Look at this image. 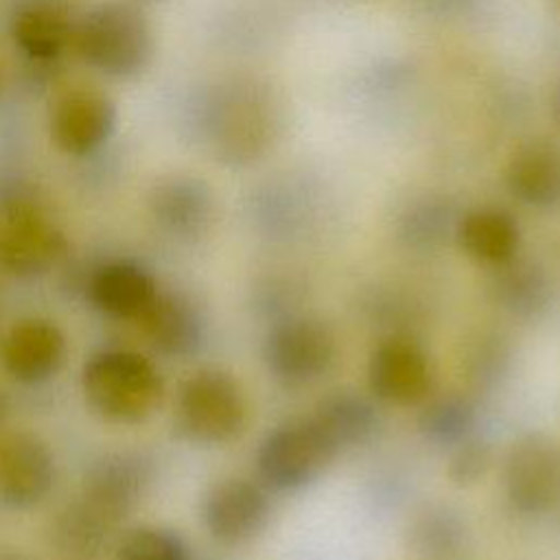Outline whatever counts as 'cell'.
Listing matches in <instances>:
<instances>
[{
    "label": "cell",
    "mask_w": 560,
    "mask_h": 560,
    "mask_svg": "<svg viewBox=\"0 0 560 560\" xmlns=\"http://www.w3.org/2000/svg\"><path fill=\"white\" fill-rule=\"evenodd\" d=\"M505 186L514 199L529 208L560 203V147L534 140L516 149L505 166Z\"/></svg>",
    "instance_id": "cell-19"
},
{
    "label": "cell",
    "mask_w": 560,
    "mask_h": 560,
    "mask_svg": "<svg viewBox=\"0 0 560 560\" xmlns=\"http://www.w3.org/2000/svg\"><path fill=\"white\" fill-rule=\"evenodd\" d=\"M116 105L94 85H70L50 107L48 129L55 147L72 158L98 151L114 133Z\"/></svg>",
    "instance_id": "cell-11"
},
{
    "label": "cell",
    "mask_w": 560,
    "mask_h": 560,
    "mask_svg": "<svg viewBox=\"0 0 560 560\" xmlns=\"http://www.w3.org/2000/svg\"><path fill=\"white\" fill-rule=\"evenodd\" d=\"M85 293L103 315L138 322L160 289L144 267L131 260H112L92 271Z\"/></svg>",
    "instance_id": "cell-16"
},
{
    "label": "cell",
    "mask_w": 560,
    "mask_h": 560,
    "mask_svg": "<svg viewBox=\"0 0 560 560\" xmlns=\"http://www.w3.org/2000/svg\"><path fill=\"white\" fill-rule=\"evenodd\" d=\"M494 464L492 446L479 438H466L451 446L446 462V477L457 488H472L486 479Z\"/></svg>",
    "instance_id": "cell-29"
},
{
    "label": "cell",
    "mask_w": 560,
    "mask_h": 560,
    "mask_svg": "<svg viewBox=\"0 0 560 560\" xmlns=\"http://www.w3.org/2000/svg\"><path fill=\"white\" fill-rule=\"evenodd\" d=\"M175 422L197 444H228L247 424V398L241 383L221 368L188 374L177 392Z\"/></svg>",
    "instance_id": "cell-6"
},
{
    "label": "cell",
    "mask_w": 560,
    "mask_h": 560,
    "mask_svg": "<svg viewBox=\"0 0 560 560\" xmlns=\"http://www.w3.org/2000/svg\"><path fill=\"white\" fill-rule=\"evenodd\" d=\"M510 343L503 335L481 330L477 332L462 357V368L466 374V381L475 387H492L497 385L508 368H510Z\"/></svg>",
    "instance_id": "cell-27"
},
{
    "label": "cell",
    "mask_w": 560,
    "mask_h": 560,
    "mask_svg": "<svg viewBox=\"0 0 560 560\" xmlns=\"http://www.w3.org/2000/svg\"><path fill=\"white\" fill-rule=\"evenodd\" d=\"M116 560H192L186 540L166 527L131 529L116 549Z\"/></svg>",
    "instance_id": "cell-28"
},
{
    "label": "cell",
    "mask_w": 560,
    "mask_h": 560,
    "mask_svg": "<svg viewBox=\"0 0 560 560\" xmlns=\"http://www.w3.org/2000/svg\"><path fill=\"white\" fill-rule=\"evenodd\" d=\"M365 378L372 398L396 407L422 405L435 387L433 361L409 335L381 339L370 352Z\"/></svg>",
    "instance_id": "cell-9"
},
{
    "label": "cell",
    "mask_w": 560,
    "mask_h": 560,
    "mask_svg": "<svg viewBox=\"0 0 560 560\" xmlns=\"http://www.w3.org/2000/svg\"><path fill=\"white\" fill-rule=\"evenodd\" d=\"M337 455L313 416L289 418L269 429L256 448L258 481L273 492H298L317 481Z\"/></svg>",
    "instance_id": "cell-4"
},
{
    "label": "cell",
    "mask_w": 560,
    "mask_h": 560,
    "mask_svg": "<svg viewBox=\"0 0 560 560\" xmlns=\"http://www.w3.org/2000/svg\"><path fill=\"white\" fill-rule=\"evenodd\" d=\"M505 503L521 516L534 518L560 503V446L540 431L518 435L501 462Z\"/></svg>",
    "instance_id": "cell-8"
},
{
    "label": "cell",
    "mask_w": 560,
    "mask_h": 560,
    "mask_svg": "<svg viewBox=\"0 0 560 560\" xmlns=\"http://www.w3.org/2000/svg\"><path fill=\"white\" fill-rule=\"evenodd\" d=\"M149 212L164 234L179 241L199 238L214 214L212 190L192 175L164 177L149 192Z\"/></svg>",
    "instance_id": "cell-15"
},
{
    "label": "cell",
    "mask_w": 560,
    "mask_h": 560,
    "mask_svg": "<svg viewBox=\"0 0 560 560\" xmlns=\"http://www.w3.org/2000/svg\"><path fill=\"white\" fill-rule=\"evenodd\" d=\"M81 389L90 409L116 424H138L155 413L164 396L160 370L133 350L94 352L81 372Z\"/></svg>",
    "instance_id": "cell-2"
},
{
    "label": "cell",
    "mask_w": 560,
    "mask_h": 560,
    "mask_svg": "<svg viewBox=\"0 0 560 560\" xmlns=\"http://www.w3.org/2000/svg\"><path fill=\"white\" fill-rule=\"evenodd\" d=\"M0 560H26V558L18 551H0Z\"/></svg>",
    "instance_id": "cell-32"
},
{
    "label": "cell",
    "mask_w": 560,
    "mask_h": 560,
    "mask_svg": "<svg viewBox=\"0 0 560 560\" xmlns=\"http://www.w3.org/2000/svg\"><path fill=\"white\" fill-rule=\"evenodd\" d=\"M66 238L44 206L20 186L0 188V269L35 278L66 254Z\"/></svg>",
    "instance_id": "cell-5"
},
{
    "label": "cell",
    "mask_w": 560,
    "mask_h": 560,
    "mask_svg": "<svg viewBox=\"0 0 560 560\" xmlns=\"http://www.w3.org/2000/svg\"><path fill=\"white\" fill-rule=\"evenodd\" d=\"M138 324L149 343L164 357L186 359L197 354L203 346V319L179 293L160 291Z\"/></svg>",
    "instance_id": "cell-17"
},
{
    "label": "cell",
    "mask_w": 560,
    "mask_h": 560,
    "mask_svg": "<svg viewBox=\"0 0 560 560\" xmlns=\"http://www.w3.org/2000/svg\"><path fill=\"white\" fill-rule=\"evenodd\" d=\"M68 341L63 330L46 317H24L0 339V363L22 385L50 381L63 365Z\"/></svg>",
    "instance_id": "cell-14"
},
{
    "label": "cell",
    "mask_w": 560,
    "mask_h": 560,
    "mask_svg": "<svg viewBox=\"0 0 560 560\" xmlns=\"http://www.w3.org/2000/svg\"><path fill=\"white\" fill-rule=\"evenodd\" d=\"M199 127L214 160L243 168L269 151L278 129V109L265 85L252 79H230L203 98Z\"/></svg>",
    "instance_id": "cell-1"
},
{
    "label": "cell",
    "mask_w": 560,
    "mask_h": 560,
    "mask_svg": "<svg viewBox=\"0 0 560 560\" xmlns=\"http://www.w3.org/2000/svg\"><path fill=\"white\" fill-rule=\"evenodd\" d=\"M112 529L114 525L77 499L55 516L50 536L59 556L68 560H92L105 549Z\"/></svg>",
    "instance_id": "cell-24"
},
{
    "label": "cell",
    "mask_w": 560,
    "mask_h": 560,
    "mask_svg": "<svg viewBox=\"0 0 560 560\" xmlns=\"http://www.w3.org/2000/svg\"><path fill=\"white\" fill-rule=\"evenodd\" d=\"M201 521L212 540L225 547L247 545L271 521V497L258 479L225 477L201 501Z\"/></svg>",
    "instance_id": "cell-10"
},
{
    "label": "cell",
    "mask_w": 560,
    "mask_h": 560,
    "mask_svg": "<svg viewBox=\"0 0 560 560\" xmlns=\"http://www.w3.org/2000/svg\"><path fill=\"white\" fill-rule=\"evenodd\" d=\"M488 295L503 313L518 319H534L549 308L553 287L540 265L516 256L492 269Z\"/></svg>",
    "instance_id": "cell-21"
},
{
    "label": "cell",
    "mask_w": 560,
    "mask_h": 560,
    "mask_svg": "<svg viewBox=\"0 0 560 560\" xmlns=\"http://www.w3.org/2000/svg\"><path fill=\"white\" fill-rule=\"evenodd\" d=\"M2 413H4V405H2V400H0V422H2Z\"/></svg>",
    "instance_id": "cell-34"
},
{
    "label": "cell",
    "mask_w": 560,
    "mask_h": 560,
    "mask_svg": "<svg viewBox=\"0 0 560 560\" xmlns=\"http://www.w3.org/2000/svg\"><path fill=\"white\" fill-rule=\"evenodd\" d=\"M311 416L335 442L339 453L368 444L381 427V416L374 400L350 387L324 394Z\"/></svg>",
    "instance_id": "cell-20"
},
{
    "label": "cell",
    "mask_w": 560,
    "mask_h": 560,
    "mask_svg": "<svg viewBox=\"0 0 560 560\" xmlns=\"http://www.w3.org/2000/svg\"><path fill=\"white\" fill-rule=\"evenodd\" d=\"M149 479L151 468L144 457L129 451H114L88 468L79 499L116 527L138 508Z\"/></svg>",
    "instance_id": "cell-12"
},
{
    "label": "cell",
    "mask_w": 560,
    "mask_h": 560,
    "mask_svg": "<svg viewBox=\"0 0 560 560\" xmlns=\"http://www.w3.org/2000/svg\"><path fill=\"white\" fill-rule=\"evenodd\" d=\"M470 529L459 510L431 503L409 525V545L424 560H457L468 549Z\"/></svg>",
    "instance_id": "cell-23"
},
{
    "label": "cell",
    "mask_w": 560,
    "mask_h": 560,
    "mask_svg": "<svg viewBox=\"0 0 560 560\" xmlns=\"http://www.w3.org/2000/svg\"><path fill=\"white\" fill-rule=\"evenodd\" d=\"M455 238L470 260L494 269L518 256L521 228L508 210L481 206L457 219Z\"/></svg>",
    "instance_id": "cell-18"
},
{
    "label": "cell",
    "mask_w": 560,
    "mask_h": 560,
    "mask_svg": "<svg viewBox=\"0 0 560 560\" xmlns=\"http://www.w3.org/2000/svg\"><path fill=\"white\" fill-rule=\"evenodd\" d=\"M79 57L112 79L140 74L153 55V31L140 7L109 0L92 7L72 39Z\"/></svg>",
    "instance_id": "cell-3"
},
{
    "label": "cell",
    "mask_w": 560,
    "mask_h": 560,
    "mask_svg": "<svg viewBox=\"0 0 560 560\" xmlns=\"http://www.w3.org/2000/svg\"><path fill=\"white\" fill-rule=\"evenodd\" d=\"M551 112H553L556 122L560 125V79H558V83H556V88H553V96H551Z\"/></svg>",
    "instance_id": "cell-31"
},
{
    "label": "cell",
    "mask_w": 560,
    "mask_h": 560,
    "mask_svg": "<svg viewBox=\"0 0 560 560\" xmlns=\"http://www.w3.org/2000/svg\"><path fill=\"white\" fill-rule=\"evenodd\" d=\"M337 335L315 315L278 317L262 341V361L271 378L289 389L322 381L337 361Z\"/></svg>",
    "instance_id": "cell-7"
},
{
    "label": "cell",
    "mask_w": 560,
    "mask_h": 560,
    "mask_svg": "<svg viewBox=\"0 0 560 560\" xmlns=\"http://www.w3.org/2000/svg\"><path fill=\"white\" fill-rule=\"evenodd\" d=\"M55 483V457L48 444L31 431L0 435V505L31 510Z\"/></svg>",
    "instance_id": "cell-13"
},
{
    "label": "cell",
    "mask_w": 560,
    "mask_h": 560,
    "mask_svg": "<svg viewBox=\"0 0 560 560\" xmlns=\"http://www.w3.org/2000/svg\"><path fill=\"white\" fill-rule=\"evenodd\" d=\"M457 217L451 203L438 195H424L413 199L398 219L400 238L416 249H433L446 241L448 234L455 236Z\"/></svg>",
    "instance_id": "cell-25"
},
{
    "label": "cell",
    "mask_w": 560,
    "mask_h": 560,
    "mask_svg": "<svg viewBox=\"0 0 560 560\" xmlns=\"http://www.w3.org/2000/svg\"><path fill=\"white\" fill-rule=\"evenodd\" d=\"M549 4H551V11L560 18V0H549Z\"/></svg>",
    "instance_id": "cell-33"
},
{
    "label": "cell",
    "mask_w": 560,
    "mask_h": 560,
    "mask_svg": "<svg viewBox=\"0 0 560 560\" xmlns=\"http://www.w3.org/2000/svg\"><path fill=\"white\" fill-rule=\"evenodd\" d=\"M77 0H11L13 11L22 9V7H55V9H63L70 11L74 7Z\"/></svg>",
    "instance_id": "cell-30"
},
{
    "label": "cell",
    "mask_w": 560,
    "mask_h": 560,
    "mask_svg": "<svg viewBox=\"0 0 560 560\" xmlns=\"http://www.w3.org/2000/svg\"><path fill=\"white\" fill-rule=\"evenodd\" d=\"M15 48L31 61L48 63L59 59L74 39L70 11L55 7H22L11 15Z\"/></svg>",
    "instance_id": "cell-22"
},
{
    "label": "cell",
    "mask_w": 560,
    "mask_h": 560,
    "mask_svg": "<svg viewBox=\"0 0 560 560\" xmlns=\"http://www.w3.org/2000/svg\"><path fill=\"white\" fill-rule=\"evenodd\" d=\"M475 422V405L459 394H442L427 398L418 416L420 433L429 442L442 446H455L462 440L470 438Z\"/></svg>",
    "instance_id": "cell-26"
}]
</instances>
